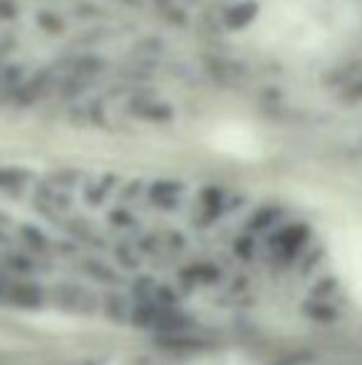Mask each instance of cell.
<instances>
[{
  "mask_svg": "<svg viewBox=\"0 0 362 365\" xmlns=\"http://www.w3.org/2000/svg\"><path fill=\"white\" fill-rule=\"evenodd\" d=\"M350 100L353 102H362V77L358 82H353V85H350Z\"/></svg>",
  "mask_w": 362,
  "mask_h": 365,
  "instance_id": "3957f363",
  "label": "cell"
},
{
  "mask_svg": "<svg viewBox=\"0 0 362 365\" xmlns=\"http://www.w3.org/2000/svg\"><path fill=\"white\" fill-rule=\"evenodd\" d=\"M318 271L303 226L221 194H0V308L226 348L313 306Z\"/></svg>",
  "mask_w": 362,
  "mask_h": 365,
  "instance_id": "6da1fadb",
  "label": "cell"
},
{
  "mask_svg": "<svg viewBox=\"0 0 362 365\" xmlns=\"http://www.w3.org/2000/svg\"><path fill=\"white\" fill-rule=\"evenodd\" d=\"M203 351H211V348H201V351H196L193 356H186V358H149V361H132V363H100V361H92V363H70V365H211L206 361H198ZM216 365H226V363H216Z\"/></svg>",
  "mask_w": 362,
  "mask_h": 365,
  "instance_id": "7a4b0ae2",
  "label": "cell"
}]
</instances>
